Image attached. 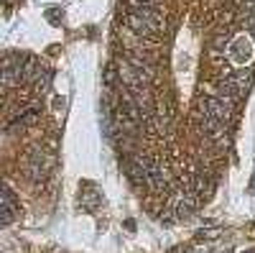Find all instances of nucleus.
Wrapping results in <instances>:
<instances>
[{"instance_id":"f257e3e1","label":"nucleus","mask_w":255,"mask_h":253,"mask_svg":"<svg viewBox=\"0 0 255 253\" xmlns=\"http://www.w3.org/2000/svg\"><path fill=\"white\" fill-rule=\"evenodd\" d=\"M0 210H3V213H0V223H3V225H10V223H13V218H15L18 205H15L13 192H10L8 187L3 189V207H0Z\"/></svg>"}]
</instances>
